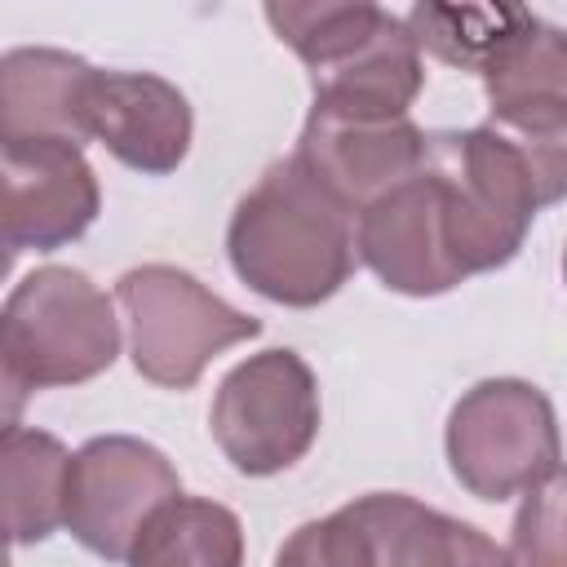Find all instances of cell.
I'll list each match as a JSON object with an SVG mask.
<instances>
[{"label": "cell", "instance_id": "obj_16", "mask_svg": "<svg viewBox=\"0 0 567 567\" xmlns=\"http://www.w3.org/2000/svg\"><path fill=\"white\" fill-rule=\"evenodd\" d=\"M71 452L31 425H4V523L13 545H31L53 536L66 523V483H71Z\"/></svg>", "mask_w": 567, "mask_h": 567}, {"label": "cell", "instance_id": "obj_5", "mask_svg": "<svg viewBox=\"0 0 567 567\" xmlns=\"http://www.w3.org/2000/svg\"><path fill=\"white\" fill-rule=\"evenodd\" d=\"M474 75L487 93V124L523 155L540 208L567 199V27L518 4Z\"/></svg>", "mask_w": 567, "mask_h": 567}, {"label": "cell", "instance_id": "obj_3", "mask_svg": "<svg viewBox=\"0 0 567 567\" xmlns=\"http://www.w3.org/2000/svg\"><path fill=\"white\" fill-rule=\"evenodd\" d=\"M115 354H120L115 306L84 270L40 266L9 292L0 315L9 412L31 390L93 381L115 363Z\"/></svg>", "mask_w": 567, "mask_h": 567}, {"label": "cell", "instance_id": "obj_13", "mask_svg": "<svg viewBox=\"0 0 567 567\" xmlns=\"http://www.w3.org/2000/svg\"><path fill=\"white\" fill-rule=\"evenodd\" d=\"M84 124L120 164L164 177L173 173L195 133L186 93L151 71H93L84 93Z\"/></svg>", "mask_w": 567, "mask_h": 567}, {"label": "cell", "instance_id": "obj_7", "mask_svg": "<svg viewBox=\"0 0 567 567\" xmlns=\"http://www.w3.org/2000/svg\"><path fill=\"white\" fill-rule=\"evenodd\" d=\"M115 301L128 319L133 368L168 390H190L199 372L230 346L261 332V323L182 266H133L115 284Z\"/></svg>", "mask_w": 567, "mask_h": 567}, {"label": "cell", "instance_id": "obj_9", "mask_svg": "<svg viewBox=\"0 0 567 567\" xmlns=\"http://www.w3.org/2000/svg\"><path fill=\"white\" fill-rule=\"evenodd\" d=\"M182 496L173 461L133 434L89 439L71 461L66 527L97 558H128L142 527Z\"/></svg>", "mask_w": 567, "mask_h": 567}, {"label": "cell", "instance_id": "obj_15", "mask_svg": "<svg viewBox=\"0 0 567 567\" xmlns=\"http://www.w3.org/2000/svg\"><path fill=\"white\" fill-rule=\"evenodd\" d=\"M363 505L377 536V567H509V554L487 532L403 492H368Z\"/></svg>", "mask_w": 567, "mask_h": 567}, {"label": "cell", "instance_id": "obj_20", "mask_svg": "<svg viewBox=\"0 0 567 567\" xmlns=\"http://www.w3.org/2000/svg\"><path fill=\"white\" fill-rule=\"evenodd\" d=\"M563 279H567V248H563Z\"/></svg>", "mask_w": 567, "mask_h": 567}, {"label": "cell", "instance_id": "obj_1", "mask_svg": "<svg viewBox=\"0 0 567 567\" xmlns=\"http://www.w3.org/2000/svg\"><path fill=\"white\" fill-rule=\"evenodd\" d=\"M350 217L297 155L275 159L230 213V266L257 297L310 310L337 297L354 270Z\"/></svg>", "mask_w": 567, "mask_h": 567}, {"label": "cell", "instance_id": "obj_8", "mask_svg": "<svg viewBox=\"0 0 567 567\" xmlns=\"http://www.w3.org/2000/svg\"><path fill=\"white\" fill-rule=\"evenodd\" d=\"M208 425L239 474L270 478L310 452L319 434V381L288 346L248 354L221 377Z\"/></svg>", "mask_w": 567, "mask_h": 567}, {"label": "cell", "instance_id": "obj_6", "mask_svg": "<svg viewBox=\"0 0 567 567\" xmlns=\"http://www.w3.org/2000/svg\"><path fill=\"white\" fill-rule=\"evenodd\" d=\"M443 447L456 483L478 501L532 492L563 461L549 394L518 377H487L470 385L447 412Z\"/></svg>", "mask_w": 567, "mask_h": 567}, {"label": "cell", "instance_id": "obj_4", "mask_svg": "<svg viewBox=\"0 0 567 567\" xmlns=\"http://www.w3.org/2000/svg\"><path fill=\"white\" fill-rule=\"evenodd\" d=\"M425 168L439 177L447 248L461 275L470 279L514 261L540 213L523 155L492 124H474L425 133Z\"/></svg>", "mask_w": 567, "mask_h": 567}, {"label": "cell", "instance_id": "obj_17", "mask_svg": "<svg viewBox=\"0 0 567 567\" xmlns=\"http://www.w3.org/2000/svg\"><path fill=\"white\" fill-rule=\"evenodd\" d=\"M128 567H244L239 514L204 496H177L142 527Z\"/></svg>", "mask_w": 567, "mask_h": 567}, {"label": "cell", "instance_id": "obj_11", "mask_svg": "<svg viewBox=\"0 0 567 567\" xmlns=\"http://www.w3.org/2000/svg\"><path fill=\"white\" fill-rule=\"evenodd\" d=\"M354 248L363 266L390 292H403V297H439L465 284L447 248L443 190L425 164L359 213Z\"/></svg>", "mask_w": 567, "mask_h": 567}, {"label": "cell", "instance_id": "obj_14", "mask_svg": "<svg viewBox=\"0 0 567 567\" xmlns=\"http://www.w3.org/2000/svg\"><path fill=\"white\" fill-rule=\"evenodd\" d=\"M97 66L66 49H9L0 58V142H89L84 93Z\"/></svg>", "mask_w": 567, "mask_h": 567}, {"label": "cell", "instance_id": "obj_10", "mask_svg": "<svg viewBox=\"0 0 567 567\" xmlns=\"http://www.w3.org/2000/svg\"><path fill=\"white\" fill-rule=\"evenodd\" d=\"M297 159L350 213H363L372 199H381L425 164V133L412 124V115H359L310 106Z\"/></svg>", "mask_w": 567, "mask_h": 567}, {"label": "cell", "instance_id": "obj_19", "mask_svg": "<svg viewBox=\"0 0 567 567\" xmlns=\"http://www.w3.org/2000/svg\"><path fill=\"white\" fill-rule=\"evenodd\" d=\"M509 567H567V470L536 483L509 532Z\"/></svg>", "mask_w": 567, "mask_h": 567}, {"label": "cell", "instance_id": "obj_2", "mask_svg": "<svg viewBox=\"0 0 567 567\" xmlns=\"http://www.w3.org/2000/svg\"><path fill=\"white\" fill-rule=\"evenodd\" d=\"M275 35L306 62L315 106L359 115H408L425 84L408 18L368 0L266 4Z\"/></svg>", "mask_w": 567, "mask_h": 567}, {"label": "cell", "instance_id": "obj_18", "mask_svg": "<svg viewBox=\"0 0 567 567\" xmlns=\"http://www.w3.org/2000/svg\"><path fill=\"white\" fill-rule=\"evenodd\" d=\"M275 567H377V536L363 496L332 509L328 518L301 523L284 540Z\"/></svg>", "mask_w": 567, "mask_h": 567}, {"label": "cell", "instance_id": "obj_12", "mask_svg": "<svg viewBox=\"0 0 567 567\" xmlns=\"http://www.w3.org/2000/svg\"><path fill=\"white\" fill-rule=\"evenodd\" d=\"M4 151V244L53 252L75 244L102 208L93 164L71 142H0Z\"/></svg>", "mask_w": 567, "mask_h": 567}]
</instances>
